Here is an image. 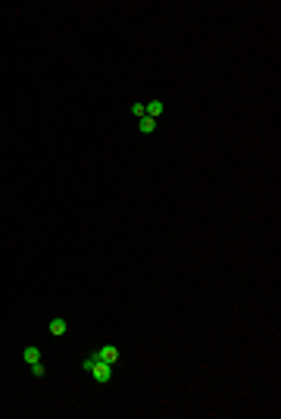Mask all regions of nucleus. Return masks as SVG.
Instances as JSON below:
<instances>
[{"mask_svg":"<svg viewBox=\"0 0 281 419\" xmlns=\"http://www.w3.org/2000/svg\"><path fill=\"white\" fill-rule=\"evenodd\" d=\"M82 366H85V372L97 382V385H109V382H112V366H109V363H103L94 351L82 360Z\"/></svg>","mask_w":281,"mask_h":419,"instance_id":"f257e3e1","label":"nucleus"},{"mask_svg":"<svg viewBox=\"0 0 281 419\" xmlns=\"http://www.w3.org/2000/svg\"><path fill=\"white\" fill-rule=\"evenodd\" d=\"M94 354H97L103 363H109V366H116V363H119V348H116V344H103V348H97V351H94Z\"/></svg>","mask_w":281,"mask_h":419,"instance_id":"f03ea898","label":"nucleus"},{"mask_svg":"<svg viewBox=\"0 0 281 419\" xmlns=\"http://www.w3.org/2000/svg\"><path fill=\"white\" fill-rule=\"evenodd\" d=\"M66 332H69V322H66V319H60V316L50 319V335H53V338H63Z\"/></svg>","mask_w":281,"mask_h":419,"instance_id":"7ed1b4c3","label":"nucleus"},{"mask_svg":"<svg viewBox=\"0 0 281 419\" xmlns=\"http://www.w3.org/2000/svg\"><path fill=\"white\" fill-rule=\"evenodd\" d=\"M22 360L28 363V366H34V363H41V348H34V344H28V348L22 351Z\"/></svg>","mask_w":281,"mask_h":419,"instance_id":"20e7f679","label":"nucleus"},{"mask_svg":"<svg viewBox=\"0 0 281 419\" xmlns=\"http://www.w3.org/2000/svg\"><path fill=\"white\" fill-rule=\"evenodd\" d=\"M144 110H147L150 119H159L163 110H166V103H163V100H150V103H144Z\"/></svg>","mask_w":281,"mask_h":419,"instance_id":"39448f33","label":"nucleus"},{"mask_svg":"<svg viewBox=\"0 0 281 419\" xmlns=\"http://www.w3.org/2000/svg\"><path fill=\"white\" fill-rule=\"evenodd\" d=\"M138 132H141V135H153V132H156V119H150V116L138 119Z\"/></svg>","mask_w":281,"mask_h":419,"instance_id":"423d86ee","label":"nucleus"},{"mask_svg":"<svg viewBox=\"0 0 281 419\" xmlns=\"http://www.w3.org/2000/svg\"><path fill=\"white\" fill-rule=\"evenodd\" d=\"M31 375H34V378H44V375H47V366H44V363H34V366H31Z\"/></svg>","mask_w":281,"mask_h":419,"instance_id":"0eeeda50","label":"nucleus"},{"mask_svg":"<svg viewBox=\"0 0 281 419\" xmlns=\"http://www.w3.org/2000/svg\"><path fill=\"white\" fill-rule=\"evenodd\" d=\"M131 113H135L138 119H144V116H147V110H144V103H141V100H138V103H131Z\"/></svg>","mask_w":281,"mask_h":419,"instance_id":"6e6552de","label":"nucleus"}]
</instances>
